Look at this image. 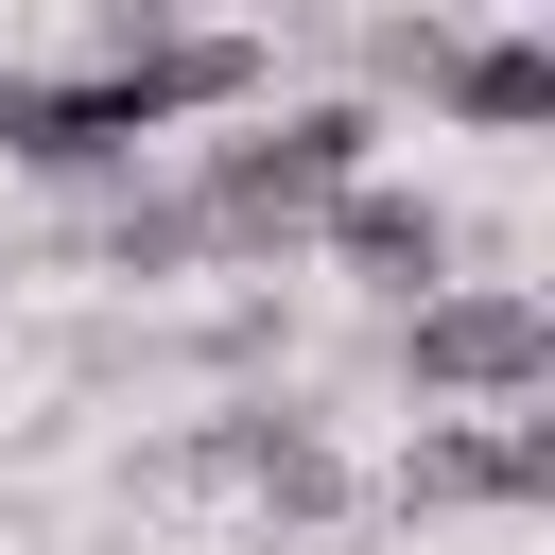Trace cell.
<instances>
[{
    "label": "cell",
    "mask_w": 555,
    "mask_h": 555,
    "mask_svg": "<svg viewBox=\"0 0 555 555\" xmlns=\"http://www.w3.org/2000/svg\"><path fill=\"white\" fill-rule=\"evenodd\" d=\"M330 260H347L364 295H399V312H416V295H451V208L364 173V191H330Z\"/></svg>",
    "instance_id": "8992f818"
},
{
    "label": "cell",
    "mask_w": 555,
    "mask_h": 555,
    "mask_svg": "<svg viewBox=\"0 0 555 555\" xmlns=\"http://www.w3.org/2000/svg\"><path fill=\"white\" fill-rule=\"evenodd\" d=\"M191 468L260 486L278 520H330V503H347V468H330V434H312V416H225V434H191Z\"/></svg>",
    "instance_id": "52a82bcc"
},
{
    "label": "cell",
    "mask_w": 555,
    "mask_h": 555,
    "mask_svg": "<svg viewBox=\"0 0 555 555\" xmlns=\"http://www.w3.org/2000/svg\"><path fill=\"white\" fill-rule=\"evenodd\" d=\"M364 104H295V121H260V139H225L208 156V191H191V225L208 243H295V225H330V191H364Z\"/></svg>",
    "instance_id": "3957f363"
},
{
    "label": "cell",
    "mask_w": 555,
    "mask_h": 555,
    "mask_svg": "<svg viewBox=\"0 0 555 555\" xmlns=\"http://www.w3.org/2000/svg\"><path fill=\"white\" fill-rule=\"evenodd\" d=\"M260 35H173V17H104V52L87 69H52V87H0V156H35V173H121L139 139H173V121H208V104H260Z\"/></svg>",
    "instance_id": "6da1fadb"
},
{
    "label": "cell",
    "mask_w": 555,
    "mask_h": 555,
    "mask_svg": "<svg viewBox=\"0 0 555 555\" xmlns=\"http://www.w3.org/2000/svg\"><path fill=\"white\" fill-rule=\"evenodd\" d=\"M382 69H399V87H434V104H451V121H486V139L555 121V35H451V17H399V35H382Z\"/></svg>",
    "instance_id": "277c9868"
},
{
    "label": "cell",
    "mask_w": 555,
    "mask_h": 555,
    "mask_svg": "<svg viewBox=\"0 0 555 555\" xmlns=\"http://www.w3.org/2000/svg\"><path fill=\"white\" fill-rule=\"evenodd\" d=\"M399 382L416 399H468V416H538L555 399V295L538 278H451L399 312Z\"/></svg>",
    "instance_id": "7a4b0ae2"
},
{
    "label": "cell",
    "mask_w": 555,
    "mask_h": 555,
    "mask_svg": "<svg viewBox=\"0 0 555 555\" xmlns=\"http://www.w3.org/2000/svg\"><path fill=\"white\" fill-rule=\"evenodd\" d=\"M399 503H555V416H451V434H416Z\"/></svg>",
    "instance_id": "5b68a950"
}]
</instances>
